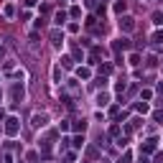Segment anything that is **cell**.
Segmentation results:
<instances>
[{
  "label": "cell",
  "mask_w": 163,
  "mask_h": 163,
  "mask_svg": "<svg viewBox=\"0 0 163 163\" xmlns=\"http://www.w3.org/2000/svg\"><path fill=\"white\" fill-rule=\"evenodd\" d=\"M138 163H148V158H145V155H140V158H138Z\"/></svg>",
  "instance_id": "16"
},
{
  "label": "cell",
  "mask_w": 163,
  "mask_h": 163,
  "mask_svg": "<svg viewBox=\"0 0 163 163\" xmlns=\"http://www.w3.org/2000/svg\"><path fill=\"white\" fill-rule=\"evenodd\" d=\"M107 102H110V97H107V94H102V92H100V94H97V105H100V107H105Z\"/></svg>",
  "instance_id": "7"
},
{
  "label": "cell",
  "mask_w": 163,
  "mask_h": 163,
  "mask_svg": "<svg viewBox=\"0 0 163 163\" xmlns=\"http://www.w3.org/2000/svg\"><path fill=\"white\" fill-rule=\"evenodd\" d=\"M13 100H16V102L23 100V87H18V84H16V89H13Z\"/></svg>",
  "instance_id": "5"
},
{
  "label": "cell",
  "mask_w": 163,
  "mask_h": 163,
  "mask_svg": "<svg viewBox=\"0 0 163 163\" xmlns=\"http://www.w3.org/2000/svg\"><path fill=\"white\" fill-rule=\"evenodd\" d=\"M153 117H155V120H158V122L163 125V112H153Z\"/></svg>",
  "instance_id": "14"
},
{
  "label": "cell",
  "mask_w": 163,
  "mask_h": 163,
  "mask_svg": "<svg viewBox=\"0 0 163 163\" xmlns=\"http://www.w3.org/2000/svg\"><path fill=\"white\" fill-rule=\"evenodd\" d=\"M51 41L59 46V44H61V33H59V31H54V33H51Z\"/></svg>",
  "instance_id": "9"
},
{
  "label": "cell",
  "mask_w": 163,
  "mask_h": 163,
  "mask_svg": "<svg viewBox=\"0 0 163 163\" xmlns=\"http://www.w3.org/2000/svg\"><path fill=\"white\" fill-rule=\"evenodd\" d=\"M155 163H163V155H155Z\"/></svg>",
  "instance_id": "17"
},
{
  "label": "cell",
  "mask_w": 163,
  "mask_h": 163,
  "mask_svg": "<svg viewBox=\"0 0 163 163\" xmlns=\"http://www.w3.org/2000/svg\"><path fill=\"white\" fill-rule=\"evenodd\" d=\"M117 163H130V155H122V158H120Z\"/></svg>",
  "instance_id": "15"
},
{
  "label": "cell",
  "mask_w": 163,
  "mask_h": 163,
  "mask_svg": "<svg viewBox=\"0 0 163 163\" xmlns=\"http://www.w3.org/2000/svg\"><path fill=\"white\" fill-rule=\"evenodd\" d=\"M84 145V138H74V148H82Z\"/></svg>",
  "instance_id": "13"
},
{
  "label": "cell",
  "mask_w": 163,
  "mask_h": 163,
  "mask_svg": "<svg viewBox=\"0 0 163 163\" xmlns=\"http://www.w3.org/2000/svg\"><path fill=\"white\" fill-rule=\"evenodd\" d=\"M5 133H8V135H16V133H18V120L16 117H8V122H5Z\"/></svg>",
  "instance_id": "1"
},
{
  "label": "cell",
  "mask_w": 163,
  "mask_h": 163,
  "mask_svg": "<svg viewBox=\"0 0 163 163\" xmlns=\"http://www.w3.org/2000/svg\"><path fill=\"white\" fill-rule=\"evenodd\" d=\"M61 23H66V13H56V26H61Z\"/></svg>",
  "instance_id": "8"
},
{
  "label": "cell",
  "mask_w": 163,
  "mask_h": 163,
  "mask_svg": "<svg viewBox=\"0 0 163 163\" xmlns=\"http://www.w3.org/2000/svg\"><path fill=\"white\" fill-rule=\"evenodd\" d=\"M130 64H133V66H138V64H140V56L133 54V56H130Z\"/></svg>",
  "instance_id": "10"
},
{
  "label": "cell",
  "mask_w": 163,
  "mask_h": 163,
  "mask_svg": "<svg viewBox=\"0 0 163 163\" xmlns=\"http://www.w3.org/2000/svg\"><path fill=\"white\" fill-rule=\"evenodd\" d=\"M46 120H48L46 115H33V122H31V125H33V127H44Z\"/></svg>",
  "instance_id": "3"
},
{
  "label": "cell",
  "mask_w": 163,
  "mask_h": 163,
  "mask_svg": "<svg viewBox=\"0 0 163 163\" xmlns=\"http://www.w3.org/2000/svg\"><path fill=\"white\" fill-rule=\"evenodd\" d=\"M155 143H158V140H155V138H151V140H148V143L143 145V151H145V153H151V151H155Z\"/></svg>",
  "instance_id": "6"
},
{
  "label": "cell",
  "mask_w": 163,
  "mask_h": 163,
  "mask_svg": "<svg viewBox=\"0 0 163 163\" xmlns=\"http://www.w3.org/2000/svg\"><path fill=\"white\" fill-rule=\"evenodd\" d=\"M76 74H79L82 79H87V76H89V69H79V72H76Z\"/></svg>",
  "instance_id": "11"
},
{
  "label": "cell",
  "mask_w": 163,
  "mask_h": 163,
  "mask_svg": "<svg viewBox=\"0 0 163 163\" xmlns=\"http://www.w3.org/2000/svg\"><path fill=\"white\" fill-rule=\"evenodd\" d=\"M127 46H130V41H127V38H117L115 44H112V48H115V51H120V48H127Z\"/></svg>",
  "instance_id": "4"
},
{
  "label": "cell",
  "mask_w": 163,
  "mask_h": 163,
  "mask_svg": "<svg viewBox=\"0 0 163 163\" xmlns=\"http://www.w3.org/2000/svg\"><path fill=\"white\" fill-rule=\"evenodd\" d=\"M120 28H122L125 33H130L133 28H135V20H133V18H122V20H120Z\"/></svg>",
  "instance_id": "2"
},
{
  "label": "cell",
  "mask_w": 163,
  "mask_h": 163,
  "mask_svg": "<svg viewBox=\"0 0 163 163\" xmlns=\"http://www.w3.org/2000/svg\"><path fill=\"white\" fill-rule=\"evenodd\" d=\"M138 112H148V105L145 102H138Z\"/></svg>",
  "instance_id": "12"
}]
</instances>
